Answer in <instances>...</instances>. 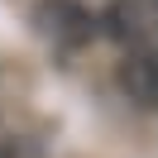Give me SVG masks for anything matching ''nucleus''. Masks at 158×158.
Returning a JSON list of instances; mask_svg holds the SVG:
<instances>
[{"label": "nucleus", "mask_w": 158, "mask_h": 158, "mask_svg": "<svg viewBox=\"0 0 158 158\" xmlns=\"http://www.w3.org/2000/svg\"><path fill=\"white\" fill-rule=\"evenodd\" d=\"M39 24H43V34H48L53 43H67V48H81V43H91V34H96L91 15L81 10L77 0H43L39 5Z\"/></svg>", "instance_id": "f257e3e1"}, {"label": "nucleus", "mask_w": 158, "mask_h": 158, "mask_svg": "<svg viewBox=\"0 0 158 158\" xmlns=\"http://www.w3.org/2000/svg\"><path fill=\"white\" fill-rule=\"evenodd\" d=\"M120 86L129 91V101L153 106L158 101V58L153 53H129L125 67H120Z\"/></svg>", "instance_id": "f03ea898"}, {"label": "nucleus", "mask_w": 158, "mask_h": 158, "mask_svg": "<svg viewBox=\"0 0 158 158\" xmlns=\"http://www.w3.org/2000/svg\"><path fill=\"white\" fill-rule=\"evenodd\" d=\"M106 24H110V34H115L120 43H129V39H139V5H129V0H120V5H110L106 10Z\"/></svg>", "instance_id": "7ed1b4c3"}]
</instances>
